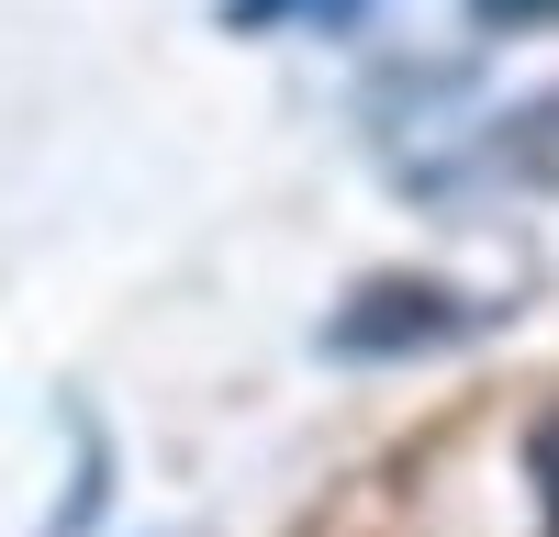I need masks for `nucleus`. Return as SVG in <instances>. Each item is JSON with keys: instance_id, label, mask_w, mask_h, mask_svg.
Wrapping results in <instances>:
<instances>
[{"instance_id": "nucleus-2", "label": "nucleus", "mask_w": 559, "mask_h": 537, "mask_svg": "<svg viewBox=\"0 0 559 537\" xmlns=\"http://www.w3.org/2000/svg\"><path fill=\"white\" fill-rule=\"evenodd\" d=\"M280 12H302V23H358L369 0H224V23H280Z\"/></svg>"}, {"instance_id": "nucleus-4", "label": "nucleus", "mask_w": 559, "mask_h": 537, "mask_svg": "<svg viewBox=\"0 0 559 537\" xmlns=\"http://www.w3.org/2000/svg\"><path fill=\"white\" fill-rule=\"evenodd\" d=\"M537 492H548V515H559V415L537 426Z\"/></svg>"}, {"instance_id": "nucleus-1", "label": "nucleus", "mask_w": 559, "mask_h": 537, "mask_svg": "<svg viewBox=\"0 0 559 537\" xmlns=\"http://www.w3.org/2000/svg\"><path fill=\"white\" fill-rule=\"evenodd\" d=\"M481 325H492V302L426 281V268H381L324 313V358H414V347H459Z\"/></svg>"}, {"instance_id": "nucleus-3", "label": "nucleus", "mask_w": 559, "mask_h": 537, "mask_svg": "<svg viewBox=\"0 0 559 537\" xmlns=\"http://www.w3.org/2000/svg\"><path fill=\"white\" fill-rule=\"evenodd\" d=\"M471 23H492V34H537V23H559V0H471Z\"/></svg>"}]
</instances>
